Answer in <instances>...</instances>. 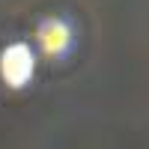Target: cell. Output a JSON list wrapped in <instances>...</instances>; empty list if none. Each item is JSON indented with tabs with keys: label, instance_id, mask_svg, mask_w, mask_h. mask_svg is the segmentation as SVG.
I'll use <instances>...</instances> for the list:
<instances>
[{
	"label": "cell",
	"instance_id": "obj_1",
	"mask_svg": "<svg viewBox=\"0 0 149 149\" xmlns=\"http://www.w3.org/2000/svg\"><path fill=\"white\" fill-rule=\"evenodd\" d=\"M36 74V57L27 42H12L0 51V78L9 90H24Z\"/></svg>",
	"mask_w": 149,
	"mask_h": 149
},
{
	"label": "cell",
	"instance_id": "obj_2",
	"mask_svg": "<svg viewBox=\"0 0 149 149\" xmlns=\"http://www.w3.org/2000/svg\"><path fill=\"white\" fill-rule=\"evenodd\" d=\"M36 42H39V51L51 60H60L69 54L72 48V27L63 18H45L36 27Z\"/></svg>",
	"mask_w": 149,
	"mask_h": 149
}]
</instances>
